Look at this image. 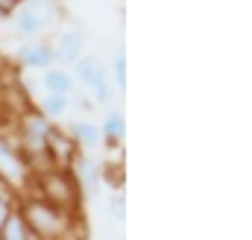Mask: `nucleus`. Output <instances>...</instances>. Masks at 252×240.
<instances>
[{
    "mask_svg": "<svg viewBox=\"0 0 252 240\" xmlns=\"http://www.w3.org/2000/svg\"><path fill=\"white\" fill-rule=\"evenodd\" d=\"M15 208H18V214L24 217V223L30 226V232H32L35 240H59V235L76 220V214L62 211V208L44 202V199L35 196V193H24Z\"/></svg>",
    "mask_w": 252,
    "mask_h": 240,
    "instance_id": "1",
    "label": "nucleus"
},
{
    "mask_svg": "<svg viewBox=\"0 0 252 240\" xmlns=\"http://www.w3.org/2000/svg\"><path fill=\"white\" fill-rule=\"evenodd\" d=\"M30 190L35 196H41L44 202H50V205H56L62 211H70V214H76L79 205H82V190H79V184H76L70 170H59V167L41 170V173L32 176Z\"/></svg>",
    "mask_w": 252,
    "mask_h": 240,
    "instance_id": "2",
    "label": "nucleus"
},
{
    "mask_svg": "<svg viewBox=\"0 0 252 240\" xmlns=\"http://www.w3.org/2000/svg\"><path fill=\"white\" fill-rule=\"evenodd\" d=\"M0 181H6L18 196H24L32 184V170L30 161L21 150L18 141H9L0 135Z\"/></svg>",
    "mask_w": 252,
    "mask_h": 240,
    "instance_id": "3",
    "label": "nucleus"
},
{
    "mask_svg": "<svg viewBox=\"0 0 252 240\" xmlns=\"http://www.w3.org/2000/svg\"><path fill=\"white\" fill-rule=\"evenodd\" d=\"M44 155H47L50 167L70 170L73 158L79 155V147H76V141H73L70 132H64V129H59V126H50L47 141H44Z\"/></svg>",
    "mask_w": 252,
    "mask_h": 240,
    "instance_id": "4",
    "label": "nucleus"
},
{
    "mask_svg": "<svg viewBox=\"0 0 252 240\" xmlns=\"http://www.w3.org/2000/svg\"><path fill=\"white\" fill-rule=\"evenodd\" d=\"M53 21H56V6H53V0H32L27 9H21V15H18V30H21L24 35H35V32L53 27Z\"/></svg>",
    "mask_w": 252,
    "mask_h": 240,
    "instance_id": "5",
    "label": "nucleus"
},
{
    "mask_svg": "<svg viewBox=\"0 0 252 240\" xmlns=\"http://www.w3.org/2000/svg\"><path fill=\"white\" fill-rule=\"evenodd\" d=\"M70 173H73V179H76V184H79L82 193H94V190H97V184H100V164H97L94 158L76 155L73 164H70Z\"/></svg>",
    "mask_w": 252,
    "mask_h": 240,
    "instance_id": "6",
    "label": "nucleus"
},
{
    "mask_svg": "<svg viewBox=\"0 0 252 240\" xmlns=\"http://www.w3.org/2000/svg\"><path fill=\"white\" fill-rule=\"evenodd\" d=\"M82 56V35L76 30H64L56 38V50H53V59L62 61H76Z\"/></svg>",
    "mask_w": 252,
    "mask_h": 240,
    "instance_id": "7",
    "label": "nucleus"
},
{
    "mask_svg": "<svg viewBox=\"0 0 252 240\" xmlns=\"http://www.w3.org/2000/svg\"><path fill=\"white\" fill-rule=\"evenodd\" d=\"M76 76H79L82 85L94 88L100 79H106V70H103V64H100L97 56H79L76 59Z\"/></svg>",
    "mask_w": 252,
    "mask_h": 240,
    "instance_id": "8",
    "label": "nucleus"
},
{
    "mask_svg": "<svg viewBox=\"0 0 252 240\" xmlns=\"http://www.w3.org/2000/svg\"><path fill=\"white\" fill-rule=\"evenodd\" d=\"M0 240H35L32 232H30V226L24 223V217L18 214V208L3 220V226H0Z\"/></svg>",
    "mask_w": 252,
    "mask_h": 240,
    "instance_id": "9",
    "label": "nucleus"
},
{
    "mask_svg": "<svg viewBox=\"0 0 252 240\" xmlns=\"http://www.w3.org/2000/svg\"><path fill=\"white\" fill-rule=\"evenodd\" d=\"M21 61L30 64V67H50L53 47H47V44H27V47H21Z\"/></svg>",
    "mask_w": 252,
    "mask_h": 240,
    "instance_id": "10",
    "label": "nucleus"
},
{
    "mask_svg": "<svg viewBox=\"0 0 252 240\" xmlns=\"http://www.w3.org/2000/svg\"><path fill=\"white\" fill-rule=\"evenodd\" d=\"M73 141H76V147H85V150H91V147H97L100 144V126H94L91 120H82V123H73Z\"/></svg>",
    "mask_w": 252,
    "mask_h": 240,
    "instance_id": "11",
    "label": "nucleus"
},
{
    "mask_svg": "<svg viewBox=\"0 0 252 240\" xmlns=\"http://www.w3.org/2000/svg\"><path fill=\"white\" fill-rule=\"evenodd\" d=\"M100 135L106 138V144H109L112 150H118V147H121V135H124V115L112 112L109 118L103 120V132H100Z\"/></svg>",
    "mask_w": 252,
    "mask_h": 240,
    "instance_id": "12",
    "label": "nucleus"
},
{
    "mask_svg": "<svg viewBox=\"0 0 252 240\" xmlns=\"http://www.w3.org/2000/svg\"><path fill=\"white\" fill-rule=\"evenodd\" d=\"M44 88H47V94H62V97H67L70 88H73V79L64 70H47L44 73Z\"/></svg>",
    "mask_w": 252,
    "mask_h": 240,
    "instance_id": "13",
    "label": "nucleus"
},
{
    "mask_svg": "<svg viewBox=\"0 0 252 240\" xmlns=\"http://www.w3.org/2000/svg\"><path fill=\"white\" fill-rule=\"evenodd\" d=\"M106 211H109V217L115 223H124L126 220V196L121 190H112V196L106 199Z\"/></svg>",
    "mask_w": 252,
    "mask_h": 240,
    "instance_id": "14",
    "label": "nucleus"
},
{
    "mask_svg": "<svg viewBox=\"0 0 252 240\" xmlns=\"http://www.w3.org/2000/svg\"><path fill=\"white\" fill-rule=\"evenodd\" d=\"M100 181H106V184H112V190H121L124 187V167L121 164H103L100 167Z\"/></svg>",
    "mask_w": 252,
    "mask_h": 240,
    "instance_id": "15",
    "label": "nucleus"
},
{
    "mask_svg": "<svg viewBox=\"0 0 252 240\" xmlns=\"http://www.w3.org/2000/svg\"><path fill=\"white\" fill-rule=\"evenodd\" d=\"M41 112L44 115H64L67 112V97H62V94H47L44 100H41Z\"/></svg>",
    "mask_w": 252,
    "mask_h": 240,
    "instance_id": "16",
    "label": "nucleus"
},
{
    "mask_svg": "<svg viewBox=\"0 0 252 240\" xmlns=\"http://www.w3.org/2000/svg\"><path fill=\"white\" fill-rule=\"evenodd\" d=\"M94 97H97V103H112V97H115V88L109 85V79H100L97 85H94Z\"/></svg>",
    "mask_w": 252,
    "mask_h": 240,
    "instance_id": "17",
    "label": "nucleus"
},
{
    "mask_svg": "<svg viewBox=\"0 0 252 240\" xmlns=\"http://www.w3.org/2000/svg\"><path fill=\"white\" fill-rule=\"evenodd\" d=\"M115 85L118 88H126V53L124 50L115 56Z\"/></svg>",
    "mask_w": 252,
    "mask_h": 240,
    "instance_id": "18",
    "label": "nucleus"
},
{
    "mask_svg": "<svg viewBox=\"0 0 252 240\" xmlns=\"http://www.w3.org/2000/svg\"><path fill=\"white\" fill-rule=\"evenodd\" d=\"M12 211H15V199H6V196H0V226H3V220H6Z\"/></svg>",
    "mask_w": 252,
    "mask_h": 240,
    "instance_id": "19",
    "label": "nucleus"
},
{
    "mask_svg": "<svg viewBox=\"0 0 252 240\" xmlns=\"http://www.w3.org/2000/svg\"><path fill=\"white\" fill-rule=\"evenodd\" d=\"M15 6H18V0H0V15H9V12H15Z\"/></svg>",
    "mask_w": 252,
    "mask_h": 240,
    "instance_id": "20",
    "label": "nucleus"
}]
</instances>
